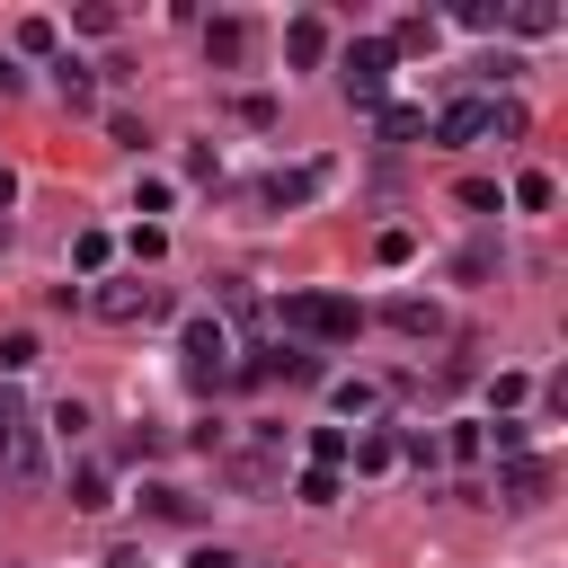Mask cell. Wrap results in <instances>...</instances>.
<instances>
[{
  "instance_id": "31",
  "label": "cell",
  "mask_w": 568,
  "mask_h": 568,
  "mask_svg": "<svg viewBox=\"0 0 568 568\" xmlns=\"http://www.w3.org/2000/svg\"><path fill=\"white\" fill-rule=\"evenodd\" d=\"M9 195H18V178H9V169H0V213H9Z\"/></svg>"
},
{
  "instance_id": "11",
  "label": "cell",
  "mask_w": 568,
  "mask_h": 568,
  "mask_svg": "<svg viewBox=\"0 0 568 568\" xmlns=\"http://www.w3.org/2000/svg\"><path fill=\"white\" fill-rule=\"evenodd\" d=\"M27 435H36V417H27V399H18V382H0V462H9V453H18Z\"/></svg>"
},
{
  "instance_id": "7",
  "label": "cell",
  "mask_w": 568,
  "mask_h": 568,
  "mask_svg": "<svg viewBox=\"0 0 568 568\" xmlns=\"http://www.w3.org/2000/svg\"><path fill=\"white\" fill-rule=\"evenodd\" d=\"M320 186H328V160H302V169H275V178H266V186H257V195H266V204H275V213H284V204H311V195H320Z\"/></svg>"
},
{
  "instance_id": "30",
  "label": "cell",
  "mask_w": 568,
  "mask_h": 568,
  "mask_svg": "<svg viewBox=\"0 0 568 568\" xmlns=\"http://www.w3.org/2000/svg\"><path fill=\"white\" fill-rule=\"evenodd\" d=\"M186 568H240V559H231V550H222V541H204V550H195V559H186Z\"/></svg>"
},
{
  "instance_id": "10",
  "label": "cell",
  "mask_w": 568,
  "mask_h": 568,
  "mask_svg": "<svg viewBox=\"0 0 568 568\" xmlns=\"http://www.w3.org/2000/svg\"><path fill=\"white\" fill-rule=\"evenodd\" d=\"M248 36H257V27H248V18H213V27H204V53H213V62H222V71H231V62H240V53H248Z\"/></svg>"
},
{
  "instance_id": "21",
  "label": "cell",
  "mask_w": 568,
  "mask_h": 568,
  "mask_svg": "<svg viewBox=\"0 0 568 568\" xmlns=\"http://www.w3.org/2000/svg\"><path fill=\"white\" fill-rule=\"evenodd\" d=\"M36 355H44V346H36V337H27V328H18V337H0V382H18V373H27V364H36Z\"/></svg>"
},
{
  "instance_id": "13",
  "label": "cell",
  "mask_w": 568,
  "mask_h": 568,
  "mask_svg": "<svg viewBox=\"0 0 568 568\" xmlns=\"http://www.w3.org/2000/svg\"><path fill=\"white\" fill-rule=\"evenodd\" d=\"M382 320H390L399 337H444V311H435V302H390Z\"/></svg>"
},
{
  "instance_id": "27",
  "label": "cell",
  "mask_w": 568,
  "mask_h": 568,
  "mask_svg": "<svg viewBox=\"0 0 568 568\" xmlns=\"http://www.w3.org/2000/svg\"><path fill=\"white\" fill-rule=\"evenodd\" d=\"M488 133L515 142V133H524V106H515V98H488Z\"/></svg>"
},
{
  "instance_id": "8",
  "label": "cell",
  "mask_w": 568,
  "mask_h": 568,
  "mask_svg": "<svg viewBox=\"0 0 568 568\" xmlns=\"http://www.w3.org/2000/svg\"><path fill=\"white\" fill-rule=\"evenodd\" d=\"M541 488H550V462H532V453H515V462L497 470V497H506V506H541Z\"/></svg>"
},
{
  "instance_id": "9",
  "label": "cell",
  "mask_w": 568,
  "mask_h": 568,
  "mask_svg": "<svg viewBox=\"0 0 568 568\" xmlns=\"http://www.w3.org/2000/svg\"><path fill=\"white\" fill-rule=\"evenodd\" d=\"M284 62H293V71L328 62V27H320V18H293V27H284Z\"/></svg>"
},
{
  "instance_id": "26",
  "label": "cell",
  "mask_w": 568,
  "mask_h": 568,
  "mask_svg": "<svg viewBox=\"0 0 568 568\" xmlns=\"http://www.w3.org/2000/svg\"><path fill=\"white\" fill-rule=\"evenodd\" d=\"M346 462H355V470H390L399 453H390V435H355V453H346Z\"/></svg>"
},
{
  "instance_id": "20",
  "label": "cell",
  "mask_w": 568,
  "mask_h": 568,
  "mask_svg": "<svg viewBox=\"0 0 568 568\" xmlns=\"http://www.w3.org/2000/svg\"><path fill=\"white\" fill-rule=\"evenodd\" d=\"M550 195H559V178H550V169H524V178H515V204H524V213H541Z\"/></svg>"
},
{
  "instance_id": "4",
  "label": "cell",
  "mask_w": 568,
  "mask_h": 568,
  "mask_svg": "<svg viewBox=\"0 0 568 568\" xmlns=\"http://www.w3.org/2000/svg\"><path fill=\"white\" fill-rule=\"evenodd\" d=\"M275 444H284V426H257V444H240V453H222V479H231V488H248V497H266V488L284 479V462H275Z\"/></svg>"
},
{
  "instance_id": "24",
  "label": "cell",
  "mask_w": 568,
  "mask_h": 568,
  "mask_svg": "<svg viewBox=\"0 0 568 568\" xmlns=\"http://www.w3.org/2000/svg\"><path fill=\"white\" fill-rule=\"evenodd\" d=\"M106 248H115L106 231H80V240H71V266H80V275H98V266H106Z\"/></svg>"
},
{
  "instance_id": "25",
  "label": "cell",
  "mask_w": 568,
  "mask_h": 568,
  "mask_svg": "<svg viewBox=\"0 0 568 568\" xmlns=\"http://www.w3.org/2000/svg\"><path fill=\"white\" fill-rule=\"evenodd\" d=\"M479 444H497V453H506V462H515V453H524V444H532V426H524V417H497V426H488V435H479Z\"/></svg>"
},
{
  "instance_id": "18",
  "label": "cell",
  "mask_w": 568,
  "mask_h": 568,
  "mask_svg": "<svg viewBox=\"0 0 568 568\" xmlns=\"http://www.w3.org/2000/svg\"><path fill=\"white\" fill-rule=\"evenodd\" d=\"M53 89H62L71 106H89V98H98V80H89V62H71V53L53 62Z\"/></svg>"
},
{
  "instance_id": "17",
  "label": "cell",
  "mask_w": 568,
  "mask_h": 568,
  "mask_svg": "<svg viewBox=\"0 0 568 568\" xmlns=\"http://www.w3.org/2000/svg\"><path fill=\"white\" fill-rule=\"evenodd\" d=\"M346 453H355V435H346V426H311V470H337Z\"/></svg>"
},
{
  "instance_id": "19",
  "label": "cell",
  "mask_w": 568,
  "mask_h": 568,
  "mask_svg": "<svg viewBox=\"0 0 568 568\" xmlns=\"http://www.w3.org/2000/svg\"><path fill=\"white\" fill-rule=\"evenodd\" d=\"M453 18H462V27H470V36H497V27H506V0H462V9H453Z\"/></svg>"
},
{
  "instance_id": "2",
  "label": "cell",
  "mask_w": 568,
  "mask_h": 568,
  "mask_svg": "<svg viewBox=\"0 0 568 568\" xmlns=\"http://www.w3.org/2000/svg\"><path fill=\"white\" fill-rule=\"evenodd\" d=\"M337 89H346L355 106H382V98H390V44H382V36H355V44L337 53Z\"/></svg>"
},
{
  "instance_id": "15",
  "label": "cell",
  "mask_w": 568,
  "mask_h": 568,
  "mask_svg": "<svg viewBox=\"0 0 568 568\" xmlns=\"http://www.w3.org/2000/svg\"><path fill=\"white\" fill-rule=\"evenodd\" d=\"M71 506H80V515H106V506H115V497H106V470H98V462H80V470H71Z\"/></svg>"
},
{
  "instance_id": "22",
  "label": "cell",
  "mask_w": 568,
  "mask_h": 568,
  "mask_svg": "<svg viewBox=\"0 0 568 568\" xmlns=\"http://www.w3.org/2000/svg\"><path fill=\"white\" fill-rule=\"evenodd\" d=\"M390 453H399V462H417V470H435V462H444V444H435V435H426V426H408V435H399V444H390Z\"/></svg>"
},
{
  "instance_id": "28",
  "label": "cell",
  "mask_w": 568,
  "mask_h": 568,
  "mask_svg": "<svg viewBox=\"0 0 568 568\" xmlns=\"http://www.w3.org/2000/svg\"><path fill=\"white\" fill-rule=\"evenodd\" d=\"M18 53H53V18H18Z\"/></svg>"
},
{
  "instance_id": "12",
  "label": "cell",
  "mask_w": 568,
  "mask_h": 568,
  "mask_svg": "<svg viewBox=\"0 0 568 568\" xmlns=\"http://www.w3.org/2000/svg\"><path fill=\"white\" fill-rule=\"evenodd\" d=\"M373 115H382V142H417L426 133V106H408V98H382Z\"/></svg>"
},
{
  "instance_id": "3",
  "label": "cell",
  "mask_w": 568,
  "mask_h": 568,
  "mask_svg": "<svg viewBox=\"0 0 568 568\" xmlns=\"http://www.w3.org/2000/svg\"><path fill=\"white\" fill-rule=\"evenodd\" d=\"M89 311H98L106 328H142V320H160V311H169V293H160V284H142V275H124V284H98V293H89Z\"/></svg>"
},
{
  "instance_id": "6",
  "label": "cell",
  "mask_w": 568,
  "mask_h": 568,
  "mask_svg": "<svg viewBox=\"0 0 568 568\" xmlns=\"http://www.w3.org/2000/svg\"><path fill=\"white\" fill-rule=\"evenodd\" d=\"M426 133H435V142H453V151H462V142H488V98H453Z\"/></svg>"
},
{
  "instance_id": "23",
  "label": "cell",
  "mask_w": 568,
  "mask_h": 568,
  "mask_svg": "<svg viewBox=\"0 0 568 568\" xmlns=\"http://www.w3.org/2000/svg\"><path fill=\"white\" fill-rule=\"evenodd\" d=\"M142 506H151L160 524H186V515H195V497H186V488H142Z\"/></svg>"
},
{
  "instance_id": "1",
  "label": "cell",
  "mask_w": 568,
  "mask_h": 568,
  "mask_svg": "<svg viewBox=\"0 0 568 568\" xmlns=\"http://www.w3.org/2000/svg\"><path fill=\"white\" fill-rule=\"evenodd\" d=\"M275 328H293V337H320V346H346V337L364 328V311H355L346 293H320V284H302V293H284V302H275Z\"/></svg>"
},
{
  "instance_id": "16",
  "label": "cell",
  "mask_w": 568,
  "mask_h": 568,
  "mask_svg": "<svg viewBox=\"0 0 568 568\" xmlns=\"http://www.w3.org/2000/svg\"><path fill=\"white\" fill-rule=\"evenodd\" d=\"M506 27H515V36H559V9H550V0H515Z\"/></svg>"
},
{
  "instance_id": "14",
  "label": "cell",
  "mask_w": 568,
  "mask_h": 568,
  "mask_svg": "<svg viewBox=\"0 0 568 568\" xmlns=\"http://www.w3.org/2000/svg\"><path fill=\"white\" fill-rule=\"evenodd\" d=\"M382 44H390V62H399V53H435V18L417 9V18H399V27L382 36Z\"/></svg>"
},
{
  "instance_id": "5",
  "label": "cell",
  "mask_w": 568,
  "mask_h": 568,
  "mask_svg": "<svg viewBox=\"0 0 568 568\" xmlns=\"http://www.w3.org/2000/svg\"><path fill=\"white\" fill-rule=\"evenodd\" d=\"M186 382L195 390H213V382H231V337H222V320H186Z\"/></svg>"
},
{
  "instance_id": "29",
  "label": "cell",
  "mask_w": 568,
  "mask_h": 568,
  "mask_svg": "<svg viewBox=\"0 0 568 568\" xmlns=\"http://www.w3.org/2000/svg\"><path fill=\"white\" fill-rule=\"evenodd\" d=\"M293 497H311V506H328V497H337V470H302V479H293Z\"/></svg>"
}]
</instances>
